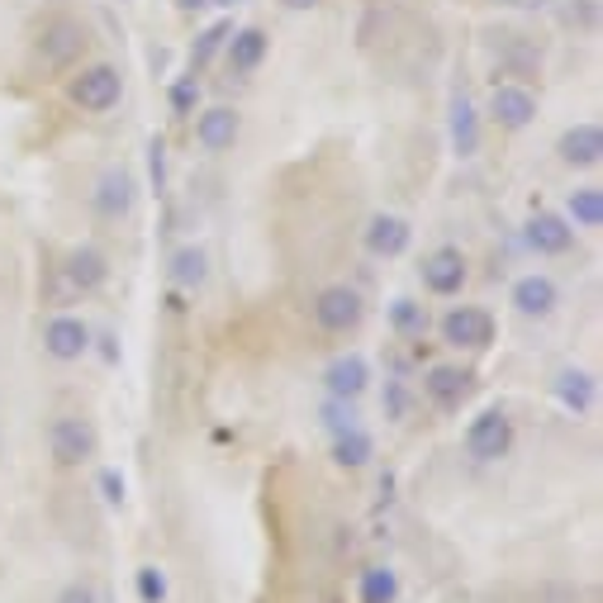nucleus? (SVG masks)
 Masks as SVG:
<instances>
[{
  "label": "nucleus",
  "instance_id": "obj_1",
  "mask_svg": "<svg viewBox=\"0 0 603 603\" xmlns=\"http://www.w3.org/2000/svg\"><path fill=\"white\" fill-rule=\"evenodd\" d=\"M96 447H100V438H96V428H90V418H82V414L52 418L48 452H52V462H58V466H86L90 456H96Z\"/></svg>",
  "mask_w": 603,
  "mask_h": 603
},
{
  "label": "nucleus",
  "instance_id": "obj_2",
  "mask_svg": "<svg viewBox=\"0 0 603 603\" xmlns=\"http://www.w3.org/2000/svg\"><path fill=\"white\" fill-rule=\"evenodd\" d=\"M508 447H514V418L504 409H484L470 418L466 452L476 456V462H500V456H508Z\"/></svg>",
  "mask_w": 603,
  "mask_h": 603
},
{
  "label": "nucleus",
  "instance_id": "obj_3",
  "mask_svg": "<svg viewBox=\"0 0 603 603\" xmlns=\"http://www.w3.org/2000/svg\"><path fill=\"white\" fill-rule=\"evenodd\" d=\"M67 96L82 104V110L104 114V110H114V104H120V96H124V76L114 72L110 62H96V67H86L82 76H72Z\"/></svg>",
  "mask_w": 603,
  "mask_h": 603
},
{
  "label": "nucleus",
  "instance_id": "obj_4",
  "mask_svg": "<svg viewBox=\"0 0 603 603\" xmlns=\"http://www.w3.org/2000/svg\"><path fill=\"white\" fill-rule=\"evenodd\" d=\"M86 52V29L82 20H52L44 24V34H38V58H44V67H72L76 58Z\"/></svg>",
  "mask_w": 603,
  "mask_h": 603
},
{
  "label": "nucleus",
  "instance_id": "obj_5",
  "mask_svg": "<svg viewBox=\"0 0 603 603\" xmlns=\"http://www.w3.org/2000/svg\"><path fill=\"white\" fill-rule=\"evenodd\" d=\"M361 295L352 291V285H328V291H319V299H313V319H319L323 333H352V328L361 323Z\"/></svg>",
  "mask_w": 603,
  "mask_h": 603
},
{
  "label": "nucleus",
  "instance_id": "obj_6",
  "mask_svg": "<svg viewBox=\"0 0 603 603\" xmlns=\"http://www.w3.org/2000/svg\"><path fill=\"white\" fill-rule=\"evenodd\" d=\"M490 337H494V319L484 309L456 305L452 313H442V343L466 347V352H480V347H490Z\"/></svg>",
  "mask_w": 603,
  "mask_h": 603
},
{
  "label": "nucleus",
  "instance_id": "obj_7",
  "mask_svg": "<svg viewBox=\"0 0 603 603\" xmlns=\"http://www.w3.org/2000/svg\"><path fill=\"white\" fill-rule=\"evenodd\" d=\"M134 200H138V186H134V176H128V172H120V167L100 172L96 190H90V205H96L100 219H128V214H134Z\"/></svg>",
  "mask_w": 603,
  "mask_h": 603
},
{
  "label": "nucleus",
  "instance_id": "obj_8",
  "mask_svg": "<svg viewBox=\"0 0 603 603\" xmlns=\"http://www.w3.org/2000/svg\"><path fill=\"white\" fill-rule=\"evenodd\" d=\"M44 352L52 361H82L90 352V328L72 313H58L48 328H44Z\"/></svg>",
  "mask_w": 603,
  "mask_h": 603
},
{
  "label": "nucleus",
  "instance_id": "obj_9",
  "mask_svg": "<svg viewBox=\"0 0 603 603\" xmlns=\"http://www.w3.org/2000/svg\"><path fill=\"white\" fill-rule=\"evenodd\" d=\"M514 309L522 313V319H552L556 305H561V291L552 276H542V271H532V276H518L514 281Z\"/></svg>",
  "mask_w": 603,
  "mask_h": 603
},
{
  "label": "nucleus",
  "instance_id": "obj_10",
  "mask_svg": "<svg viewBox=\"0 0 603 603\" xmlns=\"http://www.w3.org/2000/svg\"><path fill=\"white\" fill-rule=\"evenodd\" d=\"M238 110L233 104H209V110L195 120V143H200L205 152H229L233 143H238Z\"/></svg>",
  "mask_w": 603,
  "mask_h": 603
},
{
  "label": "nucleus",
  "instance_id": "obj_11",
  "mask_svg": "<svg viewBox=\"0 0 603 603\" xmlns=\"http://www.w3.org/2000/svg\"><path fill=\"white\" fill-rule=\"evenodd\" d=\"M490 114L500 120V128H528L537 120V96L528 86H514V82H504V86H494V96H490Z\"/></svg>",
  "mask_w": 603,
  "mask_h": 603
},
{
  "label": "nucleus",
  "instance_id": "obj_12",
  "mask_svg": "<svg viewBox=\"0 0 603 603\" xmlns=\"http://www.w3.org/2000/svg\"><path fill=\"white\" fill-rule=\"evenodd\" d=\"M522 238H528L532 253L561 257V253H570V247H575V229H570L566 214H532L528 229H522Z\"/></svg>",
  "mask_w": 603,
  "mask_h": 603
},
{
  "label": "nucleus",
  "instance_id": "obj_13",
  "mask_svg": "<svg viewBox=\"0 0 603 603\" xmlns=\"http://www.w3.org/2000/svg\"><path fill=\"white\" fill-rule=\"evenodd\" d=\"M423 285L432 295H462L466 285V257L456 247H438L423 257Z\"/></svg>",
  "mask_w": 603,
  "mask_h": 603
},
{
  "label": "nucleus",
  "instance_id": "obj_14",
  "mask_svg": "<svg viewBox=\"0 0 603 603\" xmlns=\"http://www.w3.org/2000/svg\"><path fill=\"white\" fill-rule=\"evenodd\" d=\"M323 385L333 399H357L366 385H371V366H366V357H357V352H347V357H333L323 371Z\"/></svg>",
  "mask_w": 603,
  "mask_h": 603
},
{
  "label": "nucleus",
  "instance_id": "obj_15",
  "mask_svg": "<svg viewBox=\"0 0 603 603\" xmlns=\"http://www.w3.org/2000/svg\"><path fill=\"white\" fill-rule=\"evenodd\" d=\"M409 243H414V229H409V219H399V214H376L371 224H366V253L371 257H399Z\"/></svg>",
  "mask_w": 603,
  "mask_h": 603
},
{
  "label": "nucleus",
  "instance_id": "obj_16",
  "mask_svg": "<svg viewBox=\"0 0 603 603\" xmlns=\"http://www.w3.org/2000/svg\"><path fill=\"white\" fill-rule=\"evenodd\" d=\"M556 152H561V162H566V167H599L603 162V128L599 124L566 128L561 143H556Z\"/></svg>",
  "mask_w": 603,
  "mask_h": 603
},
{
  "label": "nucleus",
  "instance_id": "obj_17",
  "mask_svg": "<svg viewBox=\"0 0 603 603\" xmlns=\"http://www.w3.org/2000/svg\"><path fill=\"white\" fill-rule=\"evenodd\" d=\"M423 390H428L432 404L452 409V404H462L470 395V371H462V366H432L423 376Z\"/></svg>",
  "mask_w": 603,
  "mask_h": 603
},
{
  "label": "nucleus",
  "instance_id": "obj_18",
  "mask_svg": "<svg viewBox=\"0 0 603 603\" xmlns=\"http://www.w3.org/2000/svg\"><path fill=\"white\" fill-rule=\"evenodd\" d=\"M104 276H110V261H104L100 247H76L67 257V281L76 291H100Z\"/></svg>",
  "mask_w": 603,
  "mask_h": 603
},
{
  "label": "nucleus",
  "instance_id": "obj_19",
  "mask_svg": "<svg viewBox=\"0 0 603 603\" xmlns=\"http://www.w3.org/2000/svg\"><path fill=\"white\" fill-rule=\"evenodd\" d=\"M452 148L462 157L480 152V120H476V104H470L466 96L452 100Z\"/></svg>",
  "mask_w": 603,
  "mask_h": 603
},
{
  "label": "nucleus",
  "instance_id": "obj_20",
  "mask_svg": "<svg viewBox=\"0 0 603 603\" xmlns=\"http://www.w3.org/2000/svg\"><path fill=\"white\" fill-rule=\"evenodd\" d=\"M556 399L566 404L570 414H589L594 409V376L589 371H561L556 376Z\"/></svg>",
  "mask_w": 603,
  "mask_h": 603
},
{
  "label": "nucleus",
  "instance_id": "obj_21",
  "mask_svg": "<svg viewBox=\"0 0 603 603\" xmlns=\"http://www.w3.org/2000/svg\"><path fill=\"white\" fill-rule=\"evenodd\" d=\"M566 219H570V229H599V224H603V190H599V186L570 190Z\"/></svg>",
  "mask_w": 603,
  "mask_h": 603
},
{
  "label": "nucleus",
  "instance_id": "obj_22",
  "mask_svg": "<svg viewBox=\"0 0 603 603\" xmlns=\"http://www.w3.org/2000/svg\"><path fill=\"white\" fill-rule=\"evenodd\" d=\"M261 58H267V34H261V29H238V34H233V44H229L233 67L253 72V67H261Z\"/></svg>",
  "mask_w": 603,
  "mask_h": 603
},
{
  "label": "nucleus",
  "instance_id": "obj_23",
  "mask_svg": "<svg viewBox=\"0 0 603 603\" xmlns=\"http://www.w3.org/2000/svg\"><path fill=\"white\" fill-rule=\"evenodd\" d=\"M333 462L347 466V470L366 466V462H371V438H366L361 428H343V432L333 438Z\"/></svg>",
  "mask_w": 603,
  "mask_h": 603
},
{
  "label": "nucleus",
  "instance_id": "obj_24",
  "mask_svg": "<svg viewBox=\"0 0 603 603\" xmlns=\"http://www.w3.org/2000/svg\"><path fill=\"white\" fill-rule=\"evenodd\" d=\"M205 276H209V261H205L200 247H181V253L172 257V281L181 285V291H200Z\"/></svg>",
  "mask_w": 603,
  "mask_h": 603
},
{
  "label": "nucleus",
  "instance_id": "obj_25",
  "mask_svg": "<svg viewBox=\"0 0 603 603\" xmlns=\"http://www.w3.org/2000/svg\"><path fill=\"white\" fill-rule=\"evenodd\" d=\"M399 594V580H395V570H385V566H371L361 575V603H395Z\"/></svg>",
  "mask_w": 603,
  "mask_h": 603
},
{
  "label": "nucleus",
  "instance_id": "obj_26",
  "mask_svg": "<svg viewBox=\"0 0 603 603\" xmlns=\"http://www.w3.org/2000/svg\"><path fill=\"white\" fill-rule=\"evenodd\" d=\"M390 319H395L399 333H423V328H428V313H423V305H414V299H395Z\"/></svg>",
  "mask_w": 603,
  "mask_h": 603
},
{
  "label": "nucleus",
  "instance_id": "obj_27",
  "mask_svg": "<svg viewBox=\"0 0 603 603\" xmlns=\"http://www.w3.org/2000/svg\"><path fill=\"white\" fill-rule=\"evenodd\" d=\"M138 594H143V603H157L167 594V580H162V570L157 566H143L138 570Z\"/></svg>",
  "mask_w": 603,
  "mask_h": 603
},
{
  "label": "nucleus",
  "instance_id": "obj_28",
  "mask_svg": "<svg viewBox=\"0 0 603 603\" xmlns=\"http://www.w3.org/2000/svg\"><path fill=\"white\" fill-rule=\"evenodd\" d=\"M224 38H229V29H224V24H219V29H209V34L200 38V48H195V67H205V62L214 58V48L224 44Z\"/></svg>",
  "mask_w": 603,
  "mask_h": 603
},
{
  "label": "nucleus",
  "instance_id": "obj_29",
  "mask_svg": "<svg viewBox=\"0 0 603 603\" xmlns=\"http://www.w3.org/2000/svg\"><path fill=\"white\" fill-rule=\"evenodd\" d=\"M58 603H100V594H96L90 584H67V589L58 594Z\"/></svg>",
  "mask_w": 603,
  "mask_h": 603
},
{
  "label": "nucleus",
  "instance_id": "obj_30",
  "mask_svg": "<svg viewBox=\"0 0 603 603\" xmlns=\"http://www.w3.org/2000/svg\"><path fill=\"white\" fill-rule=\"evenodd\" d=\"M570 24H594V0H575V5L566 10Z\"/></svg>",
  "mask_w": 603,
  "mask_h": 603
},
{
  "label": "nucleus",
  "instance_id": "obj_31",
  "mask_svg": "<svg viewBox=\"0 0 603 603\" xmlns=\"http://www.w3.org/2000/svg\"><path fill=\"white\" fill-rule=\"evenodd\" d=\"M281 5H285V10H313L319 0H281Z\"/></svg>",
  "mask_w": 603,
  "mask_h": 603
},
{
  "label": "nucleus",
  "instance_id": "obj_32",
  "mask_svg": "<svg viewBox=\"0 0 603 603\" xmlns=\"http://www.w3.org/2000/svg\"><path fill=\"white\" fill-rule=\"evenodd\" d=\"M494 5H522V0H494Z\"/></svg>",
  "mask_w": 603,
  "mask_h": 603
}]
</instances>
